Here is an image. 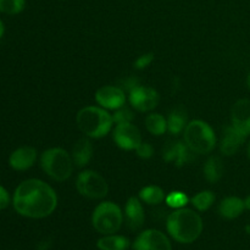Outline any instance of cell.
Here are the masks:
<instances>
[{
    "instance_id": "32",
    "label": "cell",
    "mask_w": 250,
    "mask_h": 250,
    "mask_svg": "<svg viewBox=\"0 0 250 250\" xmlns=\"http://www.w3.org/2000/svg\"><path fill=\"white\" fill-rule=\"evenodd\" d=\"M51 246V242L49 239H45V241H42L39 242L38 246L36 247V250H49Z\"/></svg>"
},
{
    "instance_id": "10",
    "label": "cell",
    "mask_w": 250,
    "mask_h": 250,
    "mask_svg": "<svg viewBox=\"0 0 250 250\" xmlns=\"http://www.w3.org/2000/svg\"><path fill=\"white\" fill-rule=\"evenodd\" d=\"M114 141L121 149L136 150L142 143V136L139 129L134 125L120 124L114 129Z\"/></svg>"
},
{
    "instance_id": "11",
    "label": "cell",
    "mask_w": 250,
    "mask_h": 250,
    "mask_svg": "<svg viewBox=\"0 0 250 250\" xmlns=\"http://www.w3.org/2000/svg\"><path fill=\"white\" fill-rule=\"evenodd\" d=\"M95 100L105 109L117 110L125 105L126 94L122 88L116 87V85H104L97 90Z\"/></svg>"
},
{
    "instance_id": "5",
    "label": "cell",
    "mask_w": 250,
    "mask_h": 250,
    "mask_svg": "<svg viewBox=\"0 0 250 250\" xmlns=\"http://www.w3.org/2000/svg\"><path fill=\"white\" fill-rule=\"evenodd\" d=\"M185 142L195 154H209L216 146V136L207 122L194 120L186 126Z\"/></svg>"
},
{
    "instance_id": "3",
    "label": "cell",
    "mask_w": 250,
    "mask_h": 250,
    "mask_svg": "<svg viewBox=\"0 0 250 250\" xmlns=\"http://www.w3.org/2000/svg\"><path fill=\"white\" fill-rule=\"evenodd\" d=\"M76 121L78 128L90 138H102L106 136L114 124L112 115H110L105 109L98 106H87L81 109Z\"/></svg>"
},
{
    "instance_id": "14",
    "label": "cell",
    "mask_w": 250,
    "mask_h": 250,
    "mask_svg": "<svg viewBox=\"0 0 250 250\" xmlns=\"http://www.w3.org/2000/svg\"><path fill=\"white\" fill-rule=\"evenodd\" d=\"M37 160V150L32 146H21L11 153L9 165L16 171H26L34 165Z\"/></svg>"
},
{
    "instance_id": "36",
    "label": "cell",
    "mask_w": 250,
    "mask_h": 250,
    "mask_svg": "<svg viewBox=\"0 0 250 250\" xmlns=\"http://www.w3.org/2000/svg\"><path fill=\"white\" fill-rule=\"evenodd\" d=\"M248 156H249V159H250V142H249V144H248Z\"/></svg>"
},
{
    "instance_id": "37",
    "label": "cell",
    "mask_w": 250,
    "mask_h": 250,
    "mask_svg": "<svg viewBox=\"0 0 250 250\" xmlns=\"http://www.w3.org/2000/svg\"><path fill=\"white\" fill-rule=\"evenodd\" d=\"M247 232L250 233V225H249V226H247Z\"/></svg>"
},
{
    "instance_id": "26",
    "label": "cell",
    "mask_w": 250,
    "mask_h": 250,
    "mask_svg": "<svg viewBox=\"0 0 250 250\" xmlns=\"http://www.w3.org/2000/svg\"><path fill=\"white\" fill-rule=\"evenodd\" d=\"M166 203L168 207L175 208V209H181L185 208V205L188 203V198L185 193L182 192H172L166 197Z\"/></svg>"
},
{
    "instance_id": "28",
    "label": "cell",
    "mask_w": 250,
    "mask_h": 250,
    "mask_svg": "<svg viewBox=\"0 0 250 250\" xmlns=\"http://www.w3.org/2000/svg\"><path fill=\"white\" fill-rule=\"evenodd\" d=\"M153 61H154L153 53L143 54V55H141L136 61H134V67L138 68V70H143V68L148 67Z\"/></svg>"
},
{
    "instance_id": "7",
    "label": "cell",
    "mask_w": 250,
    "mask_h": 250,
    "mask_svg": "<svg viewBox=\"0 0 250 250\" xmlns=\"http://www.w3.org/2000/svg\"><path fill=\"white\" fill-rule=\"evenodd\" d=\"M76 188L81 195L89 199H102L107 195L109 186L103 176L95 171L87 170L78 175Z\"/></svg>"
},
{
    "instance_id": "23",
    "label": "cell",
    "mask_w": 250,
    "mask_h": 250,
    "mask_svg": "<svg viewBox=\"0 0 250 250\" xmlns=\"http://www.w3.org/2000/svg\"><path fill=\"white\" fill-rule=\"evenodd\" d=\"M146 129L154 136H161L167 129V120L160 114H150L146 119Z\"/></svg>"
},
{
    "instance_id": "25",
    "label": "cell",
    "mask_w": 250,
    "mask_h": 250,
    "mask_svg": "<svg viewBox=\"0 0 250 250\" xmlns=\"http://www.w3.org/2000/svg\"><path fill=\"white\" fill-rule=\"evenodd\" d=\"M26 6V0H0V12L5 15H17Z\"/></svg>"
},
{
    "instance_id": "34",
    "label": "cell",
    "mask_w": 250,
    "mask_h": 250,
    "mask_svg": "<svg viewBox=\"0 0 250 250\" xmlns=\"http://www.w3.org/2000/svg\"><path fill=\"white\" fill-rule=\"evenodd\" d=\"M244 205H246V209L250 210V195L246 198V200H244Z\"/></svg>"
},
{
    "instance_id": "18",
    "label": "cell",
    "mask_w": 250,
    "mask_h": 250,
    "mask_svg": "<svg viewBox=\"0 0 250 250\" xmlns=\"http://www.w3.org/2000/svg\"><path fill=\"white\" fill-rule=\"evenodd\" d=\"M246 209L244 200L238 197H227L220 203L219 212L222 217L227 220H233L241 216Z\"/></svg>"
},
{
    "instance_id": "21",
    "label": "cell",
    "mask_w": 250,
    "mask_h": 250,
    "mask_svg": "<svg viewBox=\"0 0 250 250\" xmlns=\"http://www.w3.org/2000/svg\"><path fill=\"white\" fill-rule=\"evenodd\" d=\"M187 114L183 109H175L167 119V129L172 134H180L187 126Z\"/></svg>"
},
{
    "instance_id": "20",
    "label": "cell",
    "mask_w": 250,
    "mask_h": 250,
    "mask_svg": "<svg viewBox=\"0 0 250 250\" xmlns=\"http://www.w3.org/2000/svg\"><path fill=\"white\" fill-rule=\"evenodd\" d=\"M224 175V165L221 159L217 156H211L204 165V176L208 182L216 183L221 180Z\"/></svg>"
},
{
    "instance_id": "2",
    "label": "cell",
    "mask_w": 250,
    "mask_h": 250,
    "mask_svg": "<svg viewBox=\"0 0 250 250\" xmlns=\"http://www.w3.org/2000/svg\"><path fill=\"white\" fill-rule=\"evenodd\" d=\"M166 227L170 236L175 241L189 244L197 241L202 234L203 220L193 210L181 208L168 215Z\"/></svg>"
},
{
    "instance_id": "9",
    "label": "cell",
    "mask_w": 250,
    "mask_h": 250,
    "mask_svg": "<svg viewBox=\"0 0 250 250\" xmlns=\"http://www.w3.org/2000/svg\"><path fill=\"white\" fill-rule=\"evenodd\" d=\"M134 250H172L171 242L158 229L143 231L133 244Z\"/></svg>"
},
{
    "instance_id": "29",
    "label": "cell",
    "mask_w": 250,
    "mask_h": 250,
    "mask_svg": "<svg viewBox=\"0 0 250 250\" xmlns=\"http://www.w3.org/2000/svg\"><path fill=\"white\" fill-rule=\"evenodd\" d=\"M137 151V155L142 159H150L154 154V149L151 146V144L149 143H144L142 142L141 144L138 146V148L136 149Z\"/></svg>"
},
{
    "instance_id": "6",
    "label": "cell",
    "mask_w": 250,
    "mask_h": 250,
    "mask_svg": "<svg viewBox=\"0 0 250 250\" xmlns=\"http://www.w3.org/2000/svg\"><path fill=\"white\" fill-rule=\"evenodd\" d=\"M124 215L119 205L111 202H103L94 209L92 222L94 229L102 234H114L121 227Z\"/></svg>"
},
{
    "instance_id": "35",
    "label": "cell",
    "mask_w": 250,
    "mask_h": 250,
    "mask_svg": "<svg viewBox=\"0 0 250 250\" xmlns=\"http://www.w3.org/2000/svg\"><path fill=\"white\" fill-rule=\"evenodd\" d=\"M247 83H248V88L250 89V73H249V76H248V80H247Z\"/></svg>"
},
{
    "instance_id": "12",
    "label": "cell",
    "mask_w": 250,
    "mask_h": 250,
    "mask_svg": "<svg viewBox=\"0 0 250 250\" xmlns=\"http://www.w3.org/2000/svg\"><path fill=\"white\" fill-rule=\"evenodd\" d=\"M193 154L195 153L186 142H168L163 150V158L167 163H175L178 167H181L193 160Z\"/></svg>"
},
{
    "instance_id": "33",
    "label": "cell",
    "mask_w": 250,
    "mask_h": 250,
    "mask_svg": "<svg viewBox=\"0 0 250 250\" xmlns=\"http://www.w3.org/2000/svg\"><path fill=\"white\" fill-rule=\"evenodd\" d=\"M4 32H5V26L4 23H2L1 20H0V39H1V37L4 36Z\"/></svg>"
},
{
    "instance_id": "30",
    "label": "cell",
    "mask_w": 250,
    "mask_h": 250,
    "mask_svg": "<svg viewBox=\"0 0 250 250\" xmlns=\"http://www.w3.org/2000/svg\"><path fill=\"white\" fill-rule=\"evenodd\" d=\"M121 84H122V89H126L128 92H131L132 89H134L136 87L141 85L139 83V80L136 77H127L125 80L121 81Z\"/></svg>"
},
{
    "instance_id": "15",
    "label": "cell",
    "mask_w": 250,
    "mask_h": 250,
    "mask_svg": "<svg viewBox=\"0 0 250 250\" xmlns=\"http://www.w3.org/2000/svg\"><path fill=\"white\" fill-rule=\"evenodd\" d=\"M244 139H246V137L233 126L226 127L224 131V136H222L221 144H220V150L226 156L234 155L241 148Z\"/></svg>"
},
{
    "instance_id": "27",
    "label": "cell",
    "mask_w": 250,
    "mask_h": 250,
    "mask_svg": "<svg viewBox=\"0 0 250 250\" xmlns=\"http://www.w3.org/2000/svg\"><path fill=\"white\" fill-rule=\"evenodd\" d=\"M133 119H134L133 112H132L128 107H125V106L117 109L116 111H115V114L112 115V120H114V122L116 125L131 124V122L133 121Z\"/></svg>"
},
{
    "instance_id": "8",
    "label": "cell",
    "mask_w": 250,
    "mask_h": 250,
    "mask_svg": "<svg viewBox=\"0 0 250 250\" xmlns=\"http://www.w3.org/2000/svg\"><path fill=\"white\" fill-rule=\"evenodd\" d=\"M159 93L154 88L138 85L129 92V103L136 110L141 112L151 111L159 104Z\"/></svg>"
},
{
    "instance_id": "31",
    "label": "cell",
    "mask_w": 250,
    "mask_h": 250,
    "mask_svg": "<svg viewBox=\"0 0 250 250\" xmlns=\"http://www.w3.org/2000/svg\"><path fill=\"white\" fill-rule=\"evenodd\" d=\"M10 195L2 186H0V210H4L9 207Z\"/></svg>"
},
{
    "instance_id": "4",
    "label": "cell",
    "mask_w": 250,
    "mask_h": 250,
    "mask_svg": "<svg viewBox=\"0 0 250 250\" xmlns=\"http://www.w3.org/2000/svg\"><path fill=\"white\" fill-rule=\"evenodd\" d=\"M42 167L44 172L58 182H63L73 172L72 156L61 148H50L42 154Z\"/></svg>"
},
{
    "instance_id": "16",
    "label": "cell",
    "mask_w": 250,
    "mask_h": 250,
    "mask_svg": "<svg viewBox=\"0 0 250 250\" xmlns=\"http://www.w3.org/2000/svg\"><path fill=\"white\" fill-rule=\"evenodd\" d=\"M126 220L127 225L132 231H137L141 229L144 225V220H146V215H144L143 207L139 199L136 197H131L126 203Z\"/></svg>"
},
{
    "instance_id": "13",
    "label": "cell",
    "mask_w": 250,
    "mask_h": 250,
    "mask_svg": "<svg viewBox=\"0 0 250 250\" xmlns=\"http://www.w3.org/2000/svg\"><path fill=\"white\" fill-rule=\"evenodd\" d=\"M231 119L232 126L244 137H248L250 134V100H238L232 107Z\"/></svg>"
},
{
    "instance_id": "1",
    "label": "cell",
    "mask_w": 250,
    "mask_h": 250,
    "mask_svg": "<svg viewBox=\"0 0 250 250\" xmlns=\"http://www.w3.org/2000/svg\"><path fill=\"white\" fill-rule=\"evenodd\" d=\"M12 204L17 214L29 219H43L54 212L58 205L56 193L48 183L31 178L17 186Z\"/></svg>"
},
{
    "instance_id": "22",
    "label": "cell",
    "mask_w": 250,
    "mask_h": 250,
    "mask_svg": "<svg viewBox=\"0 0 250 250\" xmlns=\"http://www.w3.org/2000/svg\"><path fill=\"white\" fill-rule=\"evenodd\" d=\"M139 198L149 205H158L166 199L164 190L158 186H148L142 188L139 192Z\"/></svg>"
},
{
    "instance_id": "24",
    "label": "cell",
    "mask_w": 250,
    "mask_h": 250,
    "mask_svg": "<svg viewBox=\"0 0 250 250\" xmlns=\"http://www.w3.org/2000/svg\"><path fill=\"white\" fill-rule=\"evenodd\" d=\"M190 202L194 205L195 209L199 210V211H205V210H208L212 204H214L215 195L214 193L210 192V190H203V192L194 195Z\"/></svg>"
},
{
    "instance_id": "17",
    "label": "cell",
    "mask_w": 250,
    "mask_h": 250,
    "mask_svg": "<svg viewBox=\"0 0 250 250\" xmlns=\"http://www.w3.org/2000/svg\"><path fill=\"white\" fill-rule=\"evenodd\" d=\"M72 160L77 167L82 168L89 164L93 156V144L89 139L81 138L75 143L72 149Z\"/></svg>"
},
{
    "instance_id": "19",
    "label": "cell",
    "mask_w": 250,
    "mask_h": 250,
    "mask_svg": "<svg viewBox=\"0 0 250 250\" xmlns=\"http://www.w3.org/2000/svg\"><path fill=\"white\" fill-rule=\"evenodd\" d=\"M97 247L100 250H127L129 247V241L124 236L105 234V237L98 241Z\"/></svg>"
}]
</instances>
